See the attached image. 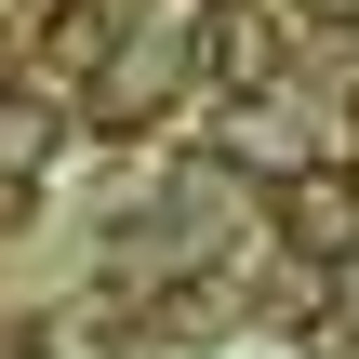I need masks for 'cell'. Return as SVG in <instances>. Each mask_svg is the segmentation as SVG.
<instances>
[{
	"mask_svg": "<svg viewBox=\"0 0 359 359\" xmlns=\"http://www.w3.org/2000/svg\"><path fill=\"white\" fill-rule=\"evenodd\" d=\"M53 133H67V120H53V93H27V80H13V93H0V187H13V200L40 187V160H53Z\"/></svg>",
	"mask_w": 359,
	"mask_h": 359,
	"instance_id": "obj_3",
	"label": "cell"
},
{
	"mask_svg": "<svg viewBox=\"0 0 359 359\" xmlns=\"http://www.w3.org/2000/svg\"><path fill=\"white\" fill-rule=\"evenodd\" d=\"M280 240H293L306 266H346L359 253V173H333V160L293 173V187H280Z\"/></svg>",
	"mask_w": 359,
	"mask_h": 359,
	"instance_id": "obj_1",
	"label": "cell"
},
{
	"mask_svg": "<svg viewBox=\"0 0 359 359\" xmlns=\"http://www.w3.org/2000/svg\"><path fill=\"white\" fill-rule=\"evenodd\" d=\"M346 346H359V320H346Z\"/></svg>",
	"mask_w": 359,
	"mask_h": 359,
	"instance_id": "obj_5",
	"label": "cell"
},
{
	"mask_svg": "<svg viewBox=\"0 0 359 359\" xmlns=\"http://www.w3.org/2000/svg\"><path fill=\"white\" fill-rule=\"evenodd\" d=\"M293 120H306V107H280V93H266V107H226V160H253V173H280V187L320 173V147H306Z\"/></svg>",
	"mask_w": 359,
	"mask_h": 359,
	"instance_id": "obj_2",
	"label": "cell"
},
{
	"mask_svg": "<svg viewBox=\"0 0 359 359\" xmlns=\"http://www.w3.org/2000/svg\"><path fill=\"white\" fill-rule=\"evenodd\" d=\"M40 53L53 67H107V0H40Z\"/></svg>",
	"mask_w": 359,
	"mask_h": 359,
	"instance_id": "obj_4",
	"label": "cell"
}]
</instances>
